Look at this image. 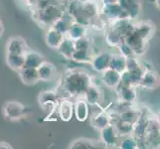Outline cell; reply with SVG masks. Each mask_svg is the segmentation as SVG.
<instances>
[{
	"instance_id": "9",
	"label": "cell",
	"mask_w": 160,
	"mask_h": 149,
	"mask_svg": "<svg viewBox=\"0 0 160 149\" xmlns=\"http://www.w3.org/2000/svg\"><path fill=\"white\" fill-rule=\"evenodd\" d=\"M124 41L128 44L131 47V49L133 50V53L136 57H141L142 55H144L147 47H148V42L144 41L140 38L138 35L134 32H131L129 35H128L124 38Z\"/></svg>"
},
{
	"instance_id": "26",
	"label": "cell",
	"mask_w": 160,
	"mask_h": 149,
	"mask_svg": "<svg viewBox=\"0 0 160 149\" xmlns=\"http://www.w3.org/2000/svg\"><path fill=\"white\" fill-rule=\"evenodd\" d=\"M74 22L75 21H74L73 17H72V16L67 12V11L65 10L64 14L61 16L58 20L55 21L51 27H53L54 29L58 30L59 32L63 33V34H65V36H66V33L68 32L69 28L71 27V25L74 23Z\"/></svg>"
},
{
	"instance_id": "23",
	"label": "cell",
	"mask_w": 160,
	"mask_h": 149,
	"mask_svg": "<svg viewBox=\"0 0 160 149\" xmlns=\"http://www.w3.org/2000/svg\"><path fill=\"white\" fill-rule=\"evenodd\" d=\"M104 39H106V42L109 47L113 48H117L120 43L124 41L123 36L109 24H108L106 29H104Z\"/></svg>"
},
{
	"instance_id": "17",
	"label": "cell",
	"mask_w": 160,
	"mask_h": 149,
	"mask_svg": "<svg viewBox=\"0 0 160 149\" xmlns=\"http://www.w3.org/2000/svg\"><path fill=\"white\" fill-rule=\"evenodd\" d=\"M102 77H101V82L106 87H108V89L115 90L118 87V86L120 82V78L121 74L118 72L114 71L112 69H107L103 72H102Z\"/></svg>"
},
{
	"instance_id": "30",
	"label": "cell",
	"mask_w": 160,
	"mask_h": 149,
	"mask_svg": "<svg viewBox=\"0 0 160 149\" xmlns=\"http://www.w3.org/2000/svg\"><path fill=\"white\" fill-rule=\"evenodd\" d=\"M144 66L139 61L138 57L132 56L129 58H126V70L129 73L135 74L137 76H142L143 72H144Z\"/></svg>"
},
{
	"instance_id": "42",
	"label": "cell",
	"mask_w": 160,
	"mask_h": 149,
	"mask_svg": "<svg viewBox=\"0 0 160 149\" xmlns=\"http://www.w3.org/2000/svg\"><path fill=\"white\" fill-rule=\"evenodd\" d=\"M3 32H4V25H3L2 20L0 19V38H1V36H2V34H3Z\"/></svg>"
},
{
	"instance_id": "20",
	"label": "cell",
	"mask_w": 160,
	"mask_h": 149,
	"mask_svg": "<svg viewBox=\"0 0 160 149\" xmlns=\"http://www.w3.org/2000/svg\"><path fill=\"white\" fill-rule=\"evenodd\" d=\"M64 39H65V34H63V33L54 29L53 27L47 28L46 34H45V42H46V45L50 49L57 50Z\"/></svg>"
},
{
	"instance_id": "5",
	"label": "cell",
	"mask_w": 160,
	"mask_h": 149,
	"mask_svg": "<svg viewBox=\"0 0 160 149\" xmlns=\"http://www.w3.org/2000/svg\"><path fill=\"white\" fill-rule=\"evenodd\" d=\"M101 16L108 23L118 18H129L125 11L120 7L118 3L101 4ZM130 19V18H129Z\"/></svg>"
},
{
	"instance_id": "15",
	"label": "cell",
	"mask_w": 160,
	"mask_h": 149,
	"mask_svg": "<svg viewBox=\"0 0 160 149\" xmlns=\"http://www.w3.org/2000/svg\"><path fill=\"white\" fill-rule=\"evenodd\" d=\"M57 113L60 119H62L65 122L70 121L74 115V102L67 97L61 98L58 102Z\"/></svg>"
},
{
	"instance_id": "2",
	"label": "cell",
	"mask_w": 160,
	"mask_h": 149,
	"mask_svg": "<svg viewBox=\"0 0 160 149\" xmlns=\"http://www.w3.org/2000/svg\"><path fill=\"white\" fill-rule=\"evenodd\" d=\"M31 15L38 25L41 27L49 28L53 25L56 20H58L65 12V3L63 4H48L42 7L32 8Z\"/></svg>"
},
{
	"instance_id": "1",
	"label": "cell",
	"mask_w": 160,
	"mask_h": 149,
	"mask_svg": "<svg viewBox=\"0 0 160 149\" xmlns=\"http://www.w3.org/2000/svg\"><path fill=\"white\" fill-rule=\"evenodd\" d=\"M92 77L84 70H69L65 73L63 79V90L70 97H82L92 82Z\"/></svg>"
},
{
	"instance_id": "21",
	"label": "cell",
	"mask_w": 160,
	"mask_h": 149,
	"mask_svg": "<svg viewBox=\"0 0 160 149\" xmlns=\"http://www.w3.org/2000/svg\"><path fill=\"white\" fill-rule=\"evenodd\" d=\"M110 54L112 53H109V52H102L100 54L92 56L90 64L92 65V69L95 70L97 73L101 74L104 70L108 69Z\"/></svg>"
},
{
	"instance_id": "18",
	"label": "cell",
	"mask_w": 160,
	"mask_h": 149,
	"mask_svg": "<svg viewBox=\"0 0 160 149\" xmlns=\"http://www.w3.org/2000/svg\"><path fill=\"white\" fill-rule=\"evenodd\" d=\"M38 75H39L40 82H51L55 79L57 75V68L55 65L48 61H44V62L37 68Z\"/></svg>"
},
{
	"instance_id": "22",
	"label": "cell",
	"mask_w": 160,
	"mask_h": 149,
	"mask_svg": "<svg viewBox=\"0 0 160 149\" xmlns=\"http://www.w3.org/2000/svg\"><path fill=\"white\" fill-rule=\"evenodd\" d=\"M137 87H123L118 85V87L115 89L118 92V98L120 102L134 103L137 98Z\"/></svg>"
},
{
	"instance_id": "40",
	"label": "cell",
	"mask_w": 160,
	"mask_h": 149,
	"mask_svg": "<svg viewBox=\"0 0 160 149\" xmlns=\"http://www.w3.org/2000/svg\"><path fill=\"white\" fill-rule=\"evenodd\" d=\"M13 147L11 146L10 143L6 141H0V149H12Z\"/></svg>"
},
{
	"instance_id": "43",
	"label": "cell",
	"mask_w": 160,
	"mask_h": 149,
	"mask_svg": "<svg viewBox=\"0 0 160 149\" xmlns=\"http://www.w3.org/2000/svg\"><path fill=\"white\" fill-rule=\"evenodd\" d=\"M160 0H154V3H155V6H156V8H158L159 9V7H160Z\"/></svg>"
},
{
	"instance_id": "19",
	"label": "cell",
	"mask_w": 160,
	"mask_h": 149,
	"mask_svg": "<svg viewBox=\"0 0 160 149\" xmlns=\"http://www.w3.org/2000/svg\"><path fill=\"white\" fill-rule=\"evenodd\" d=\"M74 114L81 122H84L90 117V104L84 97H77L74 102Z\"/></svg>"
},
{
	"instance_id": "8",
	"label": "cell",
	"mask_w": 160,
	"mask_h": 149,
	"mask_svg": "<svg viewBox=\"0 0 160 149\" xmlns=\"http://www.w3.org/2000/svg\"><path fill=\"white\" fill-rule=\"evenodd\" d=\"M82 97L86 99L87 102L89 103L90 106H100L102 101L103 92L101 89V87L93 82L92 77V82L90 84V86L87 87Z\"/></svg>"
},
{
	"instance_id": "13",
	"label": "cell",
	"mask_w": 160,
	"mask_h": 149,
	"mask_svg": "<svg viewBox=\"0 0 160 149\" xmlns=\"http://www.w3.org/2000/svg\"><path fill=\"white\" fill-rule=\"evenodd\" d=\"M118 3L125 11L130 19L134 20L140 16L142 11L141 0H118Z\"/></svg>"
},
{
	"instance_id": "12",
	"label": "cell",
	"mask_w": 160,
	"mask_h": 149,
	"mask_svg": "<svg viewBox=\"0 0 160 149\" xmlns=\"http://www.w3.org/2000/svg\"><path fill=\"white\" fill-rule=\"evenodd\" d=\"M28 44L24 38L14 36L8 39L6 43V54H18L24 55L28 51Z\"/></svg>"
},
{
	"instance_id": "41",
	"label": "cell",
	"mask_w": 160,
	"mask_h": 149,
	"mask_svg": "<svg viewBox=\"0 0 160 149\" xmlns=\"http://www.w3.org/2000/svg\"><path fill=\"white\" fill-rule=\"evenodd\" d=\"M118 0H100L101 4H112V3H118Z\"/></svg>"
},
{
	"instance_id": "25",
	"label": "cell",
	"mask_w": 160,
	"mask_h": 149,
	"mask_svg": "<svg viewBox=\"0 0 160 149\" xmlns=\"http://www.w3.org/2000/svg\"><path fill=\"white\" fill-rule=\"evenodd\" d=\"M18 73H19L20 80L24 85L32 86V85L37 84L38 82H40L37 69L23 67L18 72Z\"/></svg>"
},
{
	"instance_id": "34",
	"label": "cell",
	"mask_w": 160,
	"mask_h": 149,
	"mask_svg": "<svg viewBox=\"0 0 160 149\" xmlns=\"http://www.w3.org/2000/svg\"><path fill=\"white\" fill-rule=\"evenodd\" d=\"M92 58V55L91 51H86V50H77L72 55L71 61H74L76 63L80 64H90Z\"/></svg>"
},
{
	"instance_id": "28",
	"label": "cell",
	"mask_w": 160,
	"mask_h": 149,
	"mask_svg": "<svg viewBox=\"0 0 160 149\" xmlns=\"http://www.w3.org/2000/svg\"><path fill=\"white\" fill-rule=\"evenodd\" d=\"M86 35H88V27L81 23H78V22H74L69 28L68 32L66 33V37H68L74 41Z\"/></svg>"
},
{
	"instance_id": "33",
	"label": "cell",
	"mask_w": 160,
	"mask_h": 149,
	"mask_svg": "<svg viewBox=\"0 0 160 149\" xmlns=\"http://www.w3.org/2000/svg\"><path fill=\"white\" fill-rule=\"evenodd\" d=\"M112 123L115 126V128H117L120 137H123L126 135H131L133 123H130V122H128V121H124L122 119H119L118 117L115 119H113Z\"/></svg>"
},
{
	"instance_id": "36",
	"label": "cell",
	"mask_w": 160,
	"mask_h": 149,
	"mask_svg": "<svg viewBox=\"0 0 160 149\" xmlns=\"http://www.w3.org/2000/svg\"><path fill=\"white\" fill-rule=\"evenodd\" d=\"M118 147L121 149H137L139 148V142L132 135H126L118 142Z\"/></svg>"
},
{
	"instance_id": "14",
	"label": "cell",
	"mask_w": 160,
	"mask_h": 149,
	"mask_svg": "<svg viewBox=\"0 0 160 149\" xmlns=\"http://www.w3.org/2000/svg\"><path fill=\"white\" fill-rule=\"evenodd\" d=\"M110 123H112V114L107 109H102V112L92 114L91 117L92 127L97 130H102Z\"/></svg>"
},
{
	"instance_id": "6",
	"label": "cell",
	"mask_w": 160,
	"mask_h": 149,
	"mask_svg": "<svg viewBox=\"0 0 160 149\" xmlns=\"http://www.w3.org/2000/svg\"><path fill=\"white\" fill-rule=\"evenodd\" d=\"M143 141L146 145L159 147V121L156 118L148 117Z\"/></svg>"
},
{
	"instance_id": "29",
	"label": "cell",
	"mask_w": 160,
	"mask_h": 149,
	"mask_svg": "<svg viewBox=\"0 0 160 149\" xmlns=\"http://www.w3.org/2000/svg\"><path fill=\"white\" fill-rule=\"evenodd\" d=\"M57 51L59 52V54L63 58H65L66 60L71 61L72 55H73V53L75 51L74 40H72V39H70V38L65 36V39L63 40L62 43H61V45L58 47Z\"/></svg>"
},
{
	"instance_id": "31",
	"label": "cell",
	"mask_w": 160,
	"mask_h": 149,
	"mask_svg": "<svg viewBox=\"0 0 160 149\" xmlns=\"http://www.w3.org/2000/svg\"><path fill=\"white\" fill-rule=\"evenodd\" d=\"M5 61H6V64L8 67L16 72H19L24 67V55L6 54Z\"/></svg>"
},
{
	"instance_id": "39",
	"label": "cell",
	"mask_w": 160,
	"mask_h": 149,
	"mask_svg": "<svg viewBox=\"0 0 160 149\" xmlns=\"http://www.w3.org/2000/svg\"><path fill=\"white\" fill-rule=\"evenodd\" d=\"M20 1L23 4H25L29 9H31L33 6H35V4L37 3L38 0H20Z\"/></svg>"
},
{
	"instance_id": "37",
	"label": "cell",
	"mask_w": 160,
	"mask_h": 149,
	"mask_svg": "<svg viewBox=\"0 0 160 149\" xmlns=\"http://www.w3.org/2000/svg\"><path fill=\"white\" fill-rule=\"evenodd\" d=\"M75 49L77 50H86V51H91L92 50V40L90 37L86 35L84 37H81L79 39L74 41Z\"/></svg>"
},
{
	"instance_id": "4",
	"label": "cell",
	"mask_w": 160,
	"mask_h": 149,
	"mask_svg": "<svg viewBox=\"0 0 160 149\" xmlns=\"http://www.w3.org/2000/svg\"><path fill=\"white\" fill-rule=\"evenodd\" d=\"M2 113L4 117L10 121H17L24 117L26 107L23 103L16 101H9L3 104Z\"/></svg>"
},
{
	"instance_id": "3",
	"label": "cell",
	"mask_w": 160,
	"mask_h": 149,
	"mask_svg": "<svg viewBox=\"0 0 160 149\" xmlns=\"http://www.w3.org/2000/svg\"><path fill=\"white\" fill-rule=\"evenodd\" d=\"M59 97L56 92L54 91H44L42 92L39 97H38V102L41 106V107L48 112V117L46 119H49L51 115L56 112L59 102Z\"/></svg>"
},
{
	"instance_id": "7",
	"label": "cell",
	"mask_w": 160,
	"mask_h": 149,
	"mask_svg": "<svg viewBox=\"0 0 160 149\" xmlns=\"http://www.w3.org/2000/svg\"><path fill=\"white\" fill-rule=\"evenodd\" d=\"M100 131H101V139L104 146L108 148L118 147L120 136L113 123L108 124Z\"/></svg>"
},
{
	"instance_id": "16",
	"label": "cell",
	"mask_w": 160,
	"mask_h": 149,
	"mask_svg": "<svg viewBox=\"0 0 160 149\" xmlns=\"http://www.w3.org/2000/svg\"><path fill=\"white\" fill-rule=\"evenodd\" d=\"M134 20L129 18H118L112 21H109L108 24H109L115 30H118L121 35L125 38L128 35H129L131 32L134 30Z\"/></svg>"
},
{
	"instance_id": "24",
	"label": "cell",
	"mask_w": 160,
	"mask_h": 149,
	"mask_svg": "<svg viewBox=\"0 0 160 149\" xmlns=\"http://www.w3.org/2000/svg\"><path fill=\"white\" fill-rule=\"evenodd\" d=\"M44 61H45V57L34 50L28 49V51L24 54V67L26 68L37 69Z\"/></svg>"
},
{
	"instance_id": "38",
	"label": "cell",
	"mask_w": 160,
	"mask_h": 149,
	"mask_svg": "<svg viewBox=\"0 0 160 149\" xmlns=\"http://www.w3.org/2000/svg\"><path fill=\"white\" fill-rule=\"evenodd\" d=\"M117 48L118 49V53L120 55H122V56L125 57V58H129V57H132V56H135L134 53H133V50L131 49V47L125 41H123L122 43H120Z\"/></svg>"
},
{
	"instance_id": "27",
	"label": "cell",
	"mask_w": 160,
	"mask_h": 149,
	"mask_svg": "<svg viewBox=\"0 0 160 149\" xmlns=\"http://www.w3.org/2000/svg\"><path fill=\"white\" fill-rule=\"evenodd\" d=\"M108 68L122 74L126 70V58L123 57L122 55H120L119 53L110 54Z\"/></svg>"
},
{
	"instance_id": "11",
	"label": "cell",
	"mask_w": 160,
	"mask_h": 149,
	"mask_svg": "<svg viewBox=\"0 0 160 149\" xmlns=\"http://www.w3.org/2000/svg\"><path fill=\"white\" fill-rule=\"evenodd\" d=\"M159 86V77L156 72L152 69H144L140 78L138 87H142L146 91H154Z\"/></svg>"
},
{
	"instance_id": "35",
	"label": "cell",
	"mask_w": 160,
	"mask_h": 149,
	"mask_svg": "<svg viewBox=\"0 0 160 149\" xmlns=\"http://www.w3.org/2000/svg\"><path fill=\"white\" fill-rule=\"evenodd\" d=\"M69 148L72 149H90V148H97V143L90 138H82L75 139L73 142L70 143Z\"/></svg>"
},
{
	"instance_id": "32",
	"label": "cell",
	"mask_w": 160,
	"mask_h": 149,
	"mask_svg": "<svg viewBox=\"0 0 160 149\" xmlns=\"http://www.w3.org/2000/svg\"><path fill=\"white\" fill-rule=\"evenodd\" d=\"M141 113V110H139L138 108L134 107L132 106L131 107L124 109L123 112H121L118 114V117L119 119H122L124 121H128V122L130 123H134L137 120V118L139 117V115Z\"/></svg>"
},
{
	"instance_id": "10",
	"label": "cell",
	"mask_w": 160,
	"mask_h": 149,
	"mask_svg": "<svg viewBox=\"0 0 160 149\" xmlns=\"http://www.w3.org/2000/svg\"><path fill=\"white\" fill-rule=\"evenodd\" d=\"M155 24L152 21L144 20L134 23V32L146 42H149L150 39H152V37L155 34Z\"/></svg>"
}]
</instances>
